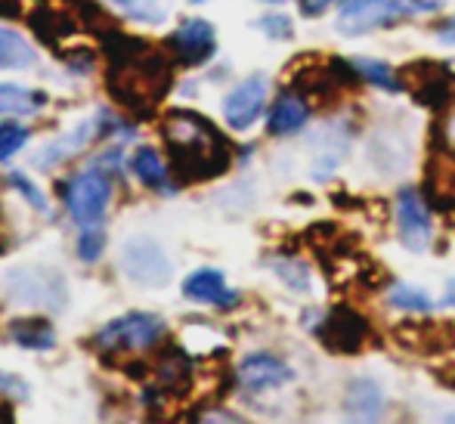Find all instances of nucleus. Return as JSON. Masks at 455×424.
I'll return each instance as SVG.
<instances>
[{
    "mask_svg": "<svg viewBox=\"0 0 455 424\" xmlns=\"http://www.w3.org/2000/svg\"><path fill=\"white\" fill-rule=\"evenodd\" d=\"M121 267L133 282L143 285H164L171 279V260L152 239H133L124 245Z\"/></svg>",
    "mask_w": 455,
    "mask_h": 424,
    "instance_id": "nucleus-7",
    "label": "nucleus"
},
{
    "mask_svg": "<svg viewBox=\"0 0 455 424\" xmlns=\"http://www.w3.org/2000/svg\"><path fill=\"white\" fill-rule=\"evenodd\" d=\"M108 4L143 25H162L171 12V0H108Z\"/></svg>",
    "mask_w": 455,
    "mask_h": 424,
    "instance_id": "nucleus-19",
    "label": "nucleus"
},
{
    "mask_svg": "<svg viewBox=\"0 0 455 424\" xmlns=\"http://www.w3.org/2000/svg\"><path fill=\"white\" fill-rule=\"evenodd\" d=\"M396 233L409 252H425L431 245V211L415 189L396 196Z\"/></svg>",
    "mask_w": 455,
    "mask_h": 424,
    "instance_id": "nucleus-6",
    "label": "nucleus"
},
{
    "mask_svg": "<svg viewBox=\"0 0 455 424\" xmlns=\"http://www.w3.org/2000/svg\"><path fill=\"white\" fill-rule=\"evenodd\" d=\"M102 248H106V233L100 227H84L81 229V239H78V254L81 260H100Z\"/></svg>",
    "mask_w": 455,
    "mask_h": 424,
    "instance_id": "nucleus-25",
    "label": "nucleus"
},
{
    "mask_svg": "<svg viewBox=\"0 0 455 424\" xmlns=\"http://www.w3.org/2000/svg\"><path fill=\"white\" fill-rule=\"evenodd\" d=\"M331 4H335V0H300V12H304V16H310V19L323 16Z\"/></svg>",
    "mask_w": 455,
    "mask_h": 424,
    "instance_id": "nucleus-29",
    "label": "nucleus"
},
{
    "mask_svg": "<svg viewBox=\"0 0 455 424\" xmlns=\"http://www.w3.org/2000/svg\"><path fill=\"white\" fill-rule=\"evenodd\" d=\"M168 47L174 53V60L183 62V66H202V62L211 60V53L217 47L214 25L204 22V19H186L180 28L168 37Z\"/></svg>",
    "mask_w": 455,
    "mask_h": 424,
    "instance_id": "nucleus-8",
    "label": "nucleus"
},
{
    "mask_svg": "<svg viewBox=\"0 0 455 424\" xmlns=\"http://www.w3.org/2000/svg\"><path fill=\"white\" fill-rule=\"evenodd\" d=\"M264 106H267L264 78H248L223 100V118H227V124L233 127V131H248V127L260 118Z\"/></svg>",
    "mask_w": 455,
    "mask_h": 424,
    "instance_id": "nucleus-9",
    "label": "nucleus"
},
{
    "mask_svg": "<svg viewBox=\"0 0 455 424\" xmlns=\"http://www.w3.org/2000/svg\"><path fill=\"white\" fill-rule=\"evenodd\" d=\"M196 4H202V0H196Z\"/></svg>",
    "mask_w": 455,
    "mask_h": 424,
    "instance_id": "nucleus-33",
    "label": "nucleus"
},
{
    "mask_svg": "<svg viewBox=\"0 0 455 424\" xmlns=\"http://www.w3.org/2000/svg\"><path fill=\"white\" fill-rule=\"evenodd\" d=\"M31 131L19 121H0V162H10L16 152L25 149Z\"/></svg>",
    "mask_w": 455,
    "mask_h": 424,
    "instance_id": "nucleus-22",
    "label": "nucleus"
},
{
    "mask_svg": "<svg viewBox=\"0 0 455 424\" xmlns=\"http://www.w3.org/2000/svg\"><path fill=\"white\" fill-rule=\"evenodd\" d=\"M62 202L78 227H100L108 204H112V177L100 164H91L87 171L68 180L62 189Z\"/></svg>",
    "mask_w": 455,
    "mask_h": 424,
    "instance_id": "nucleus-3",
    "label": "nucleus"
},
{
    "mask_svg": "<svg viewBox=\"0 0 455 424\" xmlns=\"http://www.w3.org/2000/svg\"><path fill=\"white\" fill-rule=\"evenodd\" d=\"M31 28L53 44L56 37H68V35H72L75 25H72V19H68V12L53 10V6H41L37 12H31Z\"/></svg>",
    "mask_w": 455,
    "mask_h": 424,
    "instance_id": "nucleus-20",
    "label": "nucleus"
},
{
    "mask_svg": "<svg viewBox=\"0 0 455 424\" xmlns=\"http://www.w3.org/2000/svg\"><path fill=\"white\" fill-rule=\"evenodd\" d=\"M437 37H440L443 44H455V16L450 19V22L440 25V28H437Z\"/></svg>",
    "mask_w": 455,
    "mask_h": 424,
    "instance_id": "nucleus-30",
    "label": "nucleus"
},
{
    "mask_svg": "<svg viewBox=\"0 0 455 424\" xmlns=\"http://www.w3.org/2000/svg\"><path fill=\"white\" fill-rule=\"evenodd\" d=\"M356 68H360L363 81H371V84L384 87V90H400V84H396L394 72H390L384 62H371V60H354Z\"/></svg>",
    "mask_w": 455,
    "mask_h": 424,
    "instance_id": "nucleus-24",
    "label": "nucleus"
},
{
    "mask_svg": "<svg viewBox=\"0 0 455 424\" xmlns=\"http://www.w3.org/2000/svg\"><path fill=\"white\" fill-rule=\"evenodd\" d=\"M425 10H437V4L431 0H347L344 10L338 12V31L347 37L369 35V31L387 28Z\"/></svg>",
    "mask_w": 455,
    "mask_h": 424,
    "instance_id": "nucleus-2",
    "label": "nucleus"
},
{
    "mask_svg": "<svg viewBox=\"0 0 455 424\" xmlns=\"http://www.w3.org/2000/svg\"><path fill=\"white\" fill-rule=\"evenodd\" d=\"M443 304H446V307H452V304H455V279L450 282V288H446V298H443Z\"/></svg>",
    "mask_w": 455,
    "mask_h": 424,
    "instance_id": "nucleus-31",
    "label": "nucleus"
},
{
    "mask_svg": "<svg viewBox=\"0 0 455 424\" xmlns=\"http://www.w3.org/2000/svg\"><path fill=\"white\" fill-rule=\"evenodd\" d=\"M294 378V369L285 359L273 356V353H251L248 359H242L239 365V384L254 394H264V390L282 388Z\"/></svg>",
    "mask_w": 455,
    "mask_h": 424,
    "instance_id": "nucleus-10",
    "label": "nucleus"
},
{
    "mask_svg": "<svg viewBox=\"0 0 455 424\" xmlns=\"http://www.w3.org/2000/svg\"><path fill=\"white\" fill-rule=\"evenodd\" d=\"M164 143L174 173L183 183H202L229 168V146L214 124L192 112H174L164 121Z\"/></svg>",
    "mask_w": 455,
    "mask_h": 424,
    "instance_id": "nucleus-1",
    "label": "nucleus"
},
{
    "mask_svg": "<svg viewBox=\"0 0 455 424\" xmlns=\"http://www.w3.org/2000/svg\"><path fill=\"white\" fill-rule=\"evenodd\" d=\"M47 106V93L31 90L22 84H0V115L10 118H22V115H35Z\"/></svg>",
    "mask_w": 455,
    "mask_h": 424,
    "instance_id": "nucleus-16",
    "label": "nucleus"
},
{
    "mask_svg": "<svg viewBox=\"0 0 455 424\" xmlns=\"http://www.w3.org/2000/svg\"><path fill=\"white\" fill-rule=\"evenodd\" d=\"M258 28H264L270 37H282V41H288V37L294 35V28H291V19L288 16H264V19H258Z\"/></svg>",
    "mask_w": 455,
    "mask_h": 424,
    "instance_id": "nucleus-27",
    "label": "nucleus"
},
{
    "mask_svg": "<svg viewBox=\"0 0 455 424\" xmlns=\"http://www.w3.org/2000/svg\"><path fill=\"white\" fill-rule=\"evenodd\" d=\"M164 338V319L156 313H124L96 332V347L106 353H137L149 350Z\"/></svg>",
    "mask_w": 455,
    "mask_h": 424,
    "instance_id": "nucleus-4",
    "label": "nucleus"
},
{
    "mask_svg": "<svg viewBox=\"0 0 455 424\" xmlns=\"http://www.w3.org/2000/svg\"><path fill=\"white\" fill-rule=\"evenodd\" d=\"M183 294L198 304H214V307H235L239 294L229 292L227 279H223L220 269H196L183 279Z\"/></svg>",
    "mask_w": 455,
    "mask_h": 424,
    "instance_id": "nucleus-12",
    "label": "nucleus"
},
{
    "mask_svg": "<svg viewBox=\"0 0 455 424\" xmlns=\"http://www.w3.org/2000/svg\"><path fill=\"white\" fill-rule=\"evenodd\" d=\"M316 338L325 350L338 353V356H354L360 353L371 338V325L360 310L347 304H338L329 310V316L316 325Z\"/></svg>",
    "mask_w": 455,
    "mask_h": 424,
    "instance_id": "nucleus-5",
    "label": "nucleus"
},
{
    "mask_svg": "<svg viewBox=\"0 0 455 424\" xmlns=\"http://www.w3.org/2000/svg\"><path fill=\"white\" fill-rule=\"evenodd\" d=\"M307 118H310V108H307L304 96L285 93V96H279L270 108V133H275V137L298 133L300 127L307 124Z\"/></svg>",
    "mask_w": 455,
    "mask_h": 424,
    "instance_id": "nucleus-14",
    "label": "nucleus"
},
{
    "mask_svg": "<svg viewBox=\"0 0 455 424\" xmlns=\"http://www.w3.org/2000/svg\"><path fill=\"white\" fill-rule=\"evenodd\" d=\"M347 409L356 415H378V409H381V388H378L371 378H360V381H354L347 388Z\"/></svg>",
    "mask_w": 455,
    "mask_h": 424,
    "instance_id": "nucleus-21",
    "label": "nucleus"
},
{
    "mask_svg": "<svg viewBox=\"0 0 455 424\" xmlns=\"http://www.w3.org/2000/svg\"><path fill=\"white\" fill-rule=\"evenodd\" d=\"M425 202L437 211H455V156L434 152L425 168Z\"/></svg>",
    "mask_w": 455,
    "mask_h": 424,
    "instance_id": "nucleus-11",
    "label": "nucleus"
},
{
    "mask_svg": "<svg viewBox=\"0 0 455 424\" xmlns=\"http://www.w3.org/2000/svg\"><path fill=\"white\" fill-rule=\"evenodd\" d=\"M267 4H282V0H267Z\"/></svg>",
    "mask_w": 455,
    "mask_h": 424,
    "instance_id": "nucleus-32",
    "label": "nucleus"
},
{
    "mask_svg": "<svg viewBox=\"0 0 455 424\" xmlns=\"http://www.w3.org/2000/svg\"><path fill=\"white\" fill-rule=\"evenodd\" d=\"M37 62V53L19 31L0 25V72H25Z\"/></svg>",
    "mask_w": 455,
    "mask_h": 424,
    "instance_id": "nucleus-15",
    "label": "nucleus"
},
{
    "mask_svg": "<svg viewBox=\"0 0 455 424\" xmlns=\"http://www.w3.org/2000/svg\"><path fill=\"white\" fill-rule=\"evenodd\" d=\"M131 168L143 186H149V189H156V192H171V173H168V168H164L162 156H158L156 149H149V146L137 149L133 152Z\"/></svg>",
    "mask_w": 455,
    "mask_h": 424,
    "instance_id": "nucleus-18",
    "label": "nucleus"
},
{
    "mask_svg": "<svg viewBox=\"0 0 455 424\" xmlns=\"http://www.w3.org/2000/svg\"><path fill=\"white\" fill-rule=\"evenodd\" d=\"M102 118H106V115H96V118L84 121L81 127H75L72 133H66V137H60L56 143H50L47 149H41V156L35 158V168L50 171V168H56L60 162H66V158H72L78 149H84L96 133L102 131Z\"/></svg>",
    "mask_w": 455,
    "mask_h": 424,
    "instance_id": "nucleus-13",
    "label": "nucleus"
},
{
    "mask_svg": "<svg viewBox=\"0 0 455 424\" xmlns=\"http://www.w3.org/2000/svg\"><path fill=\"white\" fill-rule=\"evenodd\" d=\"M10 183L16 186V189L22 192L25 198H28V202H31V208H35V211H47V198H44V192L37 189V186L31 183L28 177H22V173H12V177H10Z\"/></svg>",
    "mask_w": 455,
    "mask_h": 424,
    "instance_id": "nucleus-26",
    "label": "nucleus"
},
{
    "mask_svg": "<svg viewBox=\"0 0 455 424\" xmlns=\"http://www.w3.org/2000/svg\"><path fill=\"white\" fill-rule=\"evenodd\" d=\"M10 335L25 350H50L56 347V332L44 316H22L10 325Z\"/></svg>",
    "mask_w": 455,
    "mask_h": 424,
    "instance_id": "nucleus-17",
    "label": "nucleus"
},
{
    "mask_svg": "<svg viewBox=\"0 0 455 424\" xmlns=\"http://www.w3.org/2000/svg\"><path fill=\"white\" fill-rule=\"evenodd\" d=\"M0 390H4V394H10V396H25V394H28V388H25L16 375H6V372H0Z\"/></svg>",
    "mask_w": 455,
    "mask_h": 424,
    "instance_id": "nucleus-28",
    "label": "nucleus"
},
{
    "mask_svg": "<svg viewBox=\"0 0 455 424\" xmlns=\"http://www.w3.org/2000/svg\"><path fill=\"white\" fill-rule=\"evenodd\" d=\"M390 304H394L396 310H409V313H427L431 310V298L412 285H394V292H390Z\"/></svg>",
    "mask_w": 455,
    "mask_h": 424,
    "instance_id": "nucleus-23",
    "label": "nucleus"
}]
</instances>
